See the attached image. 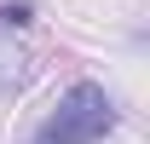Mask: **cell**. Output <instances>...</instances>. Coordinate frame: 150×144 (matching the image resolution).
Returning <instances> with one entry per match:
<instances>
[{"label": "cell", "instance_id": "obj_1", "mask_svg": "<svg viewBox=\"0 0 150 144\" xmlns=\"http://www.w3.org/2000/svg\"><path fill=\"white\" fill-rule=\"evenodd\" d=\"M115 98L98 81H75L64 98L52 104V115L35 127V138L29 144H104L115 133Z\"/></svg>", "mask_w": 150, "mask_h": 144}, {"label": "cell", "instance_id": "obj_2", "mask_svg": "<svg viewBox=\"0 0 150 144\" xmlns=\"http://www.w3.org/2000/svg\"><path fill=\"white\" fill-rule=\"evenodd\" d=\"M23 81H29V52H23L18 40H12V29L0 23V98L23 92Z\"/></svg>", "mask_w": 150, "mask_h": 144}, {"label": "cell", "instance_id": "obj_3", "mask_svg": "<svg viewBox=\"0 0 150 144\" xmlns=\"http://www.w3.org/2000/svg\"><path fill=\"white\" fill-rule=\"evenodd\" d=\"M29 18H35V6H29V0H12V6H0V23H6V29H23Z\"/></svg>", "mask_w": 150, "mask_h": 144}]
</instances>
